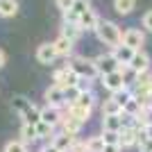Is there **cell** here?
Returning a JSON list of instances; mask_svg holds the SVG:
<instances>
[{"label":"cell","instance_id":"cell-24","mask_svg":"<svg viewBox=\"0 0 152 152\" xmlns=\"http://www.w3.org/2000/svg\"><path fill=\"white\" fill-rule=\"evenodd\" d=\"M12 107H14V111H18V114L23 116V114H25V111H27V109L32 107V102L27 100L25 95H16V98H14V100H12Z\"/></svg>","mask_w":152,"mask_h":152},{"label":"cell","instance_id":"cell-12","mask_svg":"<svg viewBox=\"0 0 152 152\" xmlns=\"http://www.w3.org/2000/svg\"><path fill=\"white\" fill-rule=\"evenodd\" d=\"M98 23H100V16H98V14H95L93 9H89V12H84L82 16H80V20H77V25L82 27V32H84V30H93V32H95Z\"/></svg>","mask_w":152,"mask_h":152},{"label":"cell","instance_id":"cell-3","mask_svg":"<svg viewBox=\"0 0 152 152\" xmlns=\"http://www.w3.org/2000/svg\"><path fill=\"white\" fill-rule=\"evenodd\" d=\"M77 82H80V75H77L70 66H64V68L55 70V84L61 86V89H66V86H77Z\"/></svg>","mask_w":152,"mask_h":152},{"label":"cell","instance_id":"cell-13","mask_svg":"<svg viewBox=\"0 0 152 152\" xmlns=\"http://www.w3.org/2000/svg\"><path fill=\"white\" fill-rule=\"evenodd\" d=\"M61 121H64V118H61V114H59L57 107H45V109H41V123L55 127V125H59Z\"/></svg>","mask_w":152,"mask_h":152},{"label":"cell","instance_id":"cell-9","mask_svg":"<svg viewBox=\"0 0 152 152\" xmlns=\"http://www.w3.org/2000/svg\"><path fill=\"white\" fill-rule=\"evenodd\" d=\"M37 59H39V64H52L55 59H57V50H55V45L52 43H41L37 48Z\"/></svg>","mask_w":152,"mask_h":152},{"label":"cell","instance_id":"cell-15","mask_svg":"<svg viewBox=\"0 0 152 152\" xmlns=\"http://www.w3.org/2000/svg\"><path fill=\"white\" fill-rule=\"evenodd\" d=\"M52 45H55V50H57V57H68L70 52H73V41L66 39L64 34H59L57 41H52Z\"/></svg>","mask_w":152,"mask_h":152},{"label":"cell","instance_id":"cell-21","mask_svg":"<svg viewBox=\"0 0 152 152\" xmlns=\"http://www.w3.org/2000/svg\"><path fill=\"white\" fill-rule=\"evenodd\" d=\"M61 125H64V132H66V134H73V136H75V134L82 129L84 123H80L77 118H73V116H66V118L61 121Z\"/></svg>","mask_w":152,"mask_h":152},{"label":"cell","instance_id":"cell-4","mask_svg":"<svg viewBox=\"0 0 152 152\" xmlns=\"http://www.w3.org/2000/svg\"><path fill=\"white\" fill-rule=\"evenodd\" d=\"M143 43H145V34L141 30H127L123 32V45H127V48H132L134 52H139L141 48H143Z\"/></svg>","mask_w":152,"mask_h":152},{"label":"cell","instance_id":"cell-5","mask_svg":"<svg viewBox=\"0 0 152 152\" xmlns=\"http://www.w3.org/2000/svg\"><path fill=\"white\" fill-rule=\"evenodd\" d=\"M102 84H104V89H109L111 93L125 89V73L118 68V70H114V73H109V75H102Z\"/></svg>","mask_w":152,"mask_h":152},{"label":"cell","instance_id":"cell-11","mask_svg":"<svg viewBox=\"0 0 152 152\" xmlns=\"http://www.w3.org/2000/svg\"><path fill=\"white\" fill-rule=\"evenodd\" d=\"M141 132L136 127H123L121 129V148H132L134 143H139Z\"/></svg>","mask_w":152,"mask_h":152},{"label":"cell","instance_id":"cell-28","mask_svg":"<svg viewBox=\"0 0 152 152\" xmlns=\"http://www.w3.org/2000/svg\"><path fill=\"white\" fill-rule=\"evenodd\" d=\"M20 136H23V143H30V141H37V125H25L23 123V129H20Z\"/></svg>","mask_w":152,"mask_h":152},{"label":"cell","instance_id":"cell-29","mask_svg":"<svg viewBox=\"0 0 152 152\" xmlns=\"http://www.w3.org/2000/svg\"><path fill=\"white\" fill-rule=\"evenodd\" d=\"M93 102H95L93 91H82V93H80V100H77L75 104H80V107H86V109H93Z\"/></svg>","mask_w":152,"mask_h":152},{"label":"cell","instance_id":"cell-26","mask_svg":"<svg viewBox=\"0 0 152 152\" xmlns=\"http://www.w3.org/2000/svg\"><path fill=\"white\" fill-rule=\"evenodd\" d=\"M132 95H134V93H129L127 89H121V91H116V93H111V100H114L116 104H118V107L123 109V107L127 104V102L132 100Z\"/></svg>","mask_w":152,"mask_h":152},{"label":"cell","instance_id":"cell-18","mask_svg":"<svg viewBox=\"0 0 152 152\" xmlns=\"http://www.w3.org/2000/svg\"><path fill=\"white\" fill-rule=\"evenodd\" d=\"M18 14V0H2L0 2V16L2 18H12Z\"/></svg>","mask_w":152,"mask_h":152},{"label":"cell","instance_id":"cell-23","mask_svg":"<svg viewBox=\"0 0 152 152\" xmlns=\"http://www.w3.org/2000/svg\"><path fill=\"white\" fill-rule=\"evenodd\" d=\"M136 7V0H114V9L121 16H127V14H132V9Z\"/></svg>","mask_w":152,"mask_h":152},{"label":"cell","instance_id":"cell-8","mask_svg":"<svg viewBox=\"0 0 152 152\" xmlns=\"http://www.w3.org/2000/svg\"><path fill=\"white\" fill-rule=\"evenodd\" d=\"M45 100H48V107H61V104H66V98H64V89L61 86H57V84H52V86H48L45 89Z\"/></svg>","mask_w":152,"mask_h":152},{"label":"cell","instance_id":"cell-31","mask_svg":"<svg viewBox=\"0 0 152 152\" xmlns=\"http://www.w3.org/2000/svg\"><path fill=\"white\" fill-rule=\"evenodd\" d=\"M102 141H104V145H121V132H104Z\"/></svg>","mask_w":152,"mask_h":152},{"label":"cell","instance_id":"cell-6","mask_svg":"<svg viewBox=\"0 0 152 152\" xmlns=\"http://www.w3.org/2000/svg\"><path fill=\"white\" fill-rule=\"evenodd\" d=\"M95 68H98V73L100 75H109V73H114V70L121 68V64L116 61L114 55H100V57H95Z\"/></svg>","mask_w":152,"mask_h":152},{"label":"cell","instance_id":"cell-32","mask_svg":"<svg viewBox=\"0 0 152 152\" xmlns=\"http://www.w3.org/2000/svg\"><path fill=\"white\" fill-rule=\"evenodd\" d=\"M123 109L118 107V104H116L114 100H111V98H109L107 102H104V104H102V116H111V114H121Z\"/></svg>","mask_w":152,"mask_h":152},{"label":"cell","instance_id":"cell-2","mask_svg":"<svg viewBox=\"0 0 152 152\" xmlns=\"http://www.w3.org/2000/svg\"><path fill=\"white\" fill-rule=\"evenodd\" d=\"M70 68L75 70L80 77H84V80H93V77L98 75V68H95V61H93V59L75 57V59H73V64H70Z\"/></svg>","mask_w":152,"mask_h":152},{"label":"cell","instance_id":"cell-17","mask_svg":"<svg viewBox=\"0 0 152 152\" xmlns=\"http://www.w3.org/2000/svg\"><path fill=\"white\" fill-rule=\"evenodd\" d=\"M73 143H75V136H73V134H66V132L57 134V136L52 139V145H55V148H59L61 152H66L70 145H73Z\"/></svg>","mask_w":152,"mask_h":152},{"label":"cell","instance_id":"cell-22","mask_svg":"<svg viewBox=\"0 0 152 152\" xmlns=\"http://www.w3.org/2000/svg\"><path fill=\"white\" fill-rule=\"evenodd\" d=\"M23 123H25V125H39V123H41V109L32 104L25 114H23Z\"/></svg>","mask_w":152,"mask_h":152},{"label":"cell","instance_id":"cell-39","mask_svg":"<svg viewBox=\"0 0 152 152\" xmlns=\"http://www.w3.org/2000/svg\"><path fill=\"white\" fill-rule=\"evenodd\" d=\"M102 152H121V145H104Z\"/></svg>","mask_w":152,"mask_h":152},{"label":"cell","instance_id":"cell-42","mask_svg":"<svg viewBox=\"0 0 152 152\" xmlns=\"http://www.w3.org/2000/svg\"><path fill=\"white\" fill-rule=\"evenodd\" d=\"M0 2H2V0H0Z\"/></svg>","mask_w":152,"mask_h":152},{"label":"cell","instance_id":"cell-34","mask_svg":"<svg viewBox=\"0 0 152 152\" xmlns=\"http://www.w3.org/2000/svg\"><path fill=\"white\" fill-rule=\"evenodd\" d=\"M37 136H39V139L52 136V127H50V125H45V123H39V125H37Z\"/></svg>","mask_w":152,"mask_h":152},{"label":"cell","instance_id":"cell-1","mask_svg":"<svg viewBox=\"0 0 152 152\" xmlns=\"http://www.w3.org/2000/svg\"><path fill=\"white\" fill-rule=\"evenodd\" d=\"M95 34H98V39H100L104 45H111V48H116V45L123 43L121 27L116 25V23H111V20H100L98 27H95Z\"/></svg>","mask_w":152,"mask_h":152},{"label":"cell","instance_id":"cell-35","mask_svg":"<svg viewBox=\"0 0 152 152\" xmlns=\"http://www.w3.org/2000/svg\"><path fill=\"white\" fill-rule=\"evenodd\" d=\"M66 152H86V141H77L75 139V143H73Z\"/></svg>","mask_w":152,"mask_h":152},{"label":"cell","instance_id":"cell-25","mask_svg":"<svg viewBox=\"0 0 152 152\" xmlns=\"http://www.w3.org/2000/svg\"><path fill=\"white\" fill-rule=\"evenodd\" d=\"M141 109H143V104H141V102H139V100H136V98L132 95V100H129V102L125 104V107H123V114L132 116V118H136V116L141 114Z\"/></svg>","mask_w":152,"mask_h":152},{"label":"cell","instance_id":"cell-14","mask_svg":"<svg viewBox=\"0 0 152 152\" xmlns=\"http://www.w3.org/2000/svg\"><path fill=\"white\" fill-rule=\"evenodd\" d=\"M102 127H104V132H121V129H123V118H121V114L102 116Z\"/></svg>","mask_w":152,"mask_h":152},{"label":"cell","instance_id":"cell-16","mask_svg":"<svg viewBox=\"0 0 152 152\" xmlns=\"http://www.w3.org/2000/svg\"><path fill=\"white\" fill-rule=\"evenodd\" d=\"M111 55H114V57H116V61H118V64H123V66H127V64H129V61H132V57H134V50H132V48H127V45H116V48H114V52H111Z\"/></svg>","mask_w":152,"mask_h":152},{"label":"cell","instance_id":"cell-40","mask_svg":"<svg viewBox=\"0 0 152 152\" xmlns=\"http://www.w3.org/2000/svg\"><path fill=\"white\" fill-rule=\"evenodd\" d=\"M41 152H61V150H59V148H55V145L50 143V145H45V148H43Z\"/></svg>","mask_w":152,"mask_h":152},{"label":"cell","instance_id":"cell-10","mask_svg":"<svg viewBox=\"0 0 152 152\" xmlns=\"http://www.w3.org/2000/svg\"><path fill=\"white\" fill-rule=\"evenodd\" d=\"M127 66H129L134 73H143V70H150V57H148L143 50H139V52H134L132 61L127 64Z\"/></svg>","mask_w":152,"mask_h":152},{"label":"cell","instance_id":"cell-19","mask_svg":"<svg viewBox=\"0 0 152 152\" xmlns=\"http://www.w3.org/2000/svg\"><path fill=\"white\" fill-rule=\"evenodd\" d=\"M61 34L75 43L77 39H80V34H82V27L77 25V23H68V20H64V30H61Z\"/></svg>","mask_w":152,"mask_h":152},{"label":"cell","instance_id":"cell-27","mask_svg":"<svg viewBox=\"0 0 152 152\" xmlns=\"http://www.w3.org/2000/svg\"><path fill=\"white\" fill-rule=\"evenodd\" d=\"M80 93H82V91H80V86H66V89H64V98H66V104H75L77 100H80Z\"/></svg>","mask_w":152,"mask_h":152},{"label":"cell","instance_id":"cell-36","mask_svg":"<svg viewBox=\"0 0 152 152\" xmlns=\"http://www.w3.org/2000/svg\"><path fill=\"white\" fill-rule=\"evenodd\" d=\"M73 2H75V0H57V7L61 12H68L70 7H73Z\"/></svg>","mask_w":152,"mask_h":152},{"label":"cell","instance_id":"cell-37","mask_svg":"<svg viewBox=\"0 0 152 152\" xmlns=\"http://www.w3.org/2000/svg\"><path fill=\"white\" fill-rule=\"evenodd\" d=\"M143 27H145L148 32H152V9L145 14V16H143Z\"/></svg>","mask_w":152,"mask_h":152},{"label":"cell","instance_id":"cell-38","mask_svg":"<svg viewBox=\"0 0 152 152\" xmlns=\"http://www.w3.org/2000/svg\"><path fill=\"white\" fill-rule=\"evenodd\" d=\"M143 134H145L148 139L152 141V123H150V125H145V127H143Z\"/></svg>","mask_w":152,"mask_h":152},{"label":"cell","instance_id":"cell-41","mask_svg":"<svg viewBox=\"0 0 152 152\" xmlns=\"http://www.w3.org/2000/svg\"><path fill=\"white\" fill-rule=\"evenodd\" d=\"M5 64H7V55H5V52H2V50H0V68H2Z\"/></svg>","mask_w":152,"mask_h":152},{"label":"cell","instance_id":"cell-20","mask_svg":"<svg viewBox=\"0 0 152 152\" xmlns=\"http://www.w3.org/2000/svg\"><path fill=\"white\" fill-rule=\"evenodd\" d=\"M68 116L77 118L80 123H86V121L91 118V109H86V107H80V104H70V107H68Z\"/></svg>","mask_w":152,"mask_h":152},{"label":"cell","instance_id":"cell-30","mask_svg":"<svg viewBox=\"0 0 152 152\" xmlns=\"http://www.w3.org/2000/svg\"><path fill=\"white\" fill-rule=\"evenodd\" d=\"M102 150H104L102 136H91V139L86 141V152H102Z\"/></svg>","mask_w":152,"mask_h":152},{"label":"cell","instance_id":"cell-7","mask_svg":"<svg viewBox=\"0 0 152 152\" xmlns=\"http://www.w3.org/2000/svg\"><path fill=\"white\" fill-rule=\"evenodd\" d=\"M89 9H91V2H89V0H75L68 12H64V20H68V23H77L80 16H82L84 12H89Z\"/></svg>","mask_w":152,"mask_h":152},{"label":"cell","instance_id":"cell-33","mask_svg":"<svg viewBox=\"0 0 152 152\" xmlns=\"http://www.w3.org/2000/svg\"><path fill=\"white\" fill-rule=\"evenodd\" d=\"M5 152H27V145L23 141H9L5 145Z\"/></svg>","mask_w":152,"mask_h":152}]
</instances>
